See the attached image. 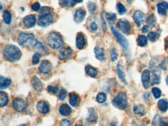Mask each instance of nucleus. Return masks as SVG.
Returning <instances> with one entry per match:
<instances>
[{
  "instance_id": "obj_1",
  "label": "nucleus",
  "mask_w": 168,
  "mask_h": 126,
  "mask_svg": "<svg viewBox=\"0 0 168 126\" xmlns=\"http://www.w3.org/2000/svg\"><path fill=\"white\" fill-rule=\"evenodd\" d=\"M3 55L7 61L16 62L21 58V51L18 47L13 45H8L4 48Z\"/></svg>"
},
{
  "instance_id": "obj_2",
  "label": "nucleus",
  "mask_w": 168,
  "mask_h": 126,
  "mask_svg": "<svg viewBox=\"0 0 168 126\" xmlns=\"http://www.w3.org/2000/svg\"><path fill=\"white\" fill-rule=\"evenodd\" d=\"M53 16L51 13L49 7H43L41 8V11L39 13L38 24L40 27H46L51 25L53 23Z\"/></svg>"
},
{
  "instance_id": "obj_3",
  "label": "nucleus",
  "mask_w": 168,
  "mask_h": 126,
  "mask_svg": "<svg viewBox=\"0 0 168 126\" xmlns=\"http://www.w3.org/2000/svg\"><path fill=\"white\" fill-rule=\"evenodd\" d=\"M47 43L48 45L53 49H58L63 46L64 40L59 33L53 31L48 36Z\"/></svg>"
},
{
  "instance_id": "obj_4",
  "label": "nucleus",
  "mask_w": 168,
  "mask_h": 126,
  "mask_svg": "<svg viewBox=\"0 0 168 126\" xmlns=\"http://www.w3.org/2000/svg\"><path fill=\"white\" fill-rule=\"evenodd\" d=\"M113 104L120 110H125L128 106L127 96L123 93H120L113 100Z\"/></svg>"
},
{
  "instance_id": "obj_5",
  "label": "nucleus",
  "mask_w": 168,
  "mask_h": 126,
  "mask_svg": "<svg viewBox=\"0 0 168 126\" xmlns=\"http://www.w3.org/2000/svg\"><path fill=\"white\" fill-rule=\"evenodd\" d=\"M34 37H35V35L32 33L27 34V33L22 32L19 34V37H18V43L22 46H26L28 44L31 45L33 41L34 40Z\"/></svg>"
},
{
  "instance_id": "obj_6",
  "label": "nucleus",
  "mask_w": 168,
  "mask_h": 126,
  "mask_svg": "<svg viewBox=\"0 0 168 126\" xmlns=\"http://www.w3.org/2000/svg\"><path fill=\"white\" fill-rule=\"evenodd\" d=\"M111 30H112V32L113 33L114 36L116 37V38L117 39V41L119 42V44L121 45V46H122L123 48H128L129 42H128V41H127V39L125 38V37H124V36L122 35L121 33H119V31H118V30L115 28V27H112Z\"/></svg>"
},
{
  "instance_id": "obj_7",
  "label": "nucleus",
  "mask_w": 168,
  "mask_h": 126,
  "mask_svg": "<svg viewBox=\"0 0 168 126\" xmlns=\"http://www.w3.org/2000/svg\"><path fill=\"white\" fill-rule=\"evenodd\" d=\"M117 27L124 34H129L130 31V24L125 19H120L117 22Z\"/></svg>"
},
{
  "instance_id": "obj_8",
  "label": "nucleus",
  "mask_w": 168,
  "mask_h": 126,
  "mask_svg": "<svg viewBox=\"0 0 168 126\" xmlns=\"http://www.w3.org/2000/svg\"><path fill=\"white\" fill-rule=\"evenodd\" d=\"M13 107L16 111H23L26 108L25 101L22 98H15L13 101Z\"/></svg>"
},
{
  "instance_id": "obj_9",
  "label": "nucleus",
  "mask_w": 168,
  "mask_h": 126,
  "mask_svg": "<svg viewBox=\"0 0 168 126\" xmlns=\"http://www.w3.org/2000/svg\"><path fill=\"white\" fill-rule=\"evenodd\" d=\"M72 54V49L69 46L63 47L60 50L59 52V59L61 60H66V59H69Z\"/></svg>"
},
{
  "instance_id": "obj_10",
  "label": "nucleus",
  "mask_w": 168,
  "mask_h": 126,
  "mask_svg": "<svg viewBox=\"0 0 168 126\" xmlns=\"http://www.w3.org/2000/svg\"><path fill=\"white\" fill-rule=\"evenodd\" d=\"M141 80L145 89H148L150 85V72L148 69H146L142 72Z\"/></svg>"
},
{
  "instance_id": "obj_11",
  "label": "nucleus",
  "mask_w": 168,
  "mask_h": 126,
  "mask_svg": "<svg viewBox=\"0 0 168 126\" xmlns=\"http://www.w3.org/2000/svg\"><path fill=\"white\" fill-rule=\"evenodd\" d=\"M30 46L33 48V49L37 50V52L41 53V54H44L46 53L47 49L46 47L43 45V43L37 40H33V42L31 43Z\"/></svg>"
},
{
  "instance_id": "obj_12",
  "label": "nucleus",
  "mask_w": 168,
  "mask_h": 126,
  "mask_svg": "<svg viewBox=\"0 0 168 126\" xmlns=\"http://www.w3.org/2000/svg\"><path fill=\"white\" fill-rule=\"evenodd\" d=\"M24 25L28 28H31V27H34L36 24V16L35 15H28L26 16L23 19Z\"/></svg>"
},
{
  "instance_id": "obj_13",
  "label": "nucleus",
  "mask_w": 168,
  "mask_h": 126,
  "mask_svg": "<svg viewBox=\"0 0 168 126\" xmlns=\"http://www.w3.org/2000/svg\"><path fill=\"white\" fill-rule=\"evenodd\" d=\"M133 20L135 21L136 24H137V26H138V27H140L142 23H143L145 20V15L143 12L140 11V10H137V11H135L134 13H133Z\"/></svg>"
},
{
  "instance_id": "obj_14",
  "label": "nucleus",
  "mask_w": 168,
  "mask_h": 126,
  "mask_svg": "<svg viewBox=\"0 0 168 126\" xmlns=\"http://www.w3.org/2000/svg\"><path fill=\"white\" fill-rule=\"evenodd\" d=\"M76 46L78 49L81 50L86 47V39L85 36L82 33H79L77 34L76 37Z\"/></svg>"
},
{
  "instance_id": "obj_15",
  "label": "nucleus",
  "mask_w": 168,
  "mask_h": 126,
  "mask_svg": "<svg viewBox=\"0 0 168 126\" xmlns=\"http://www.w3.org/2000/svg\"><path fill=\"white\" fill-rule=\"evenodd\" d=\"M51 69H52V66H51V62L47 60H43L41 62L40 67H39V70L41 73L47 74L51 72Z\"/></svg>"
},
{
  "instance_id": "obj_16",
  "label": "nucleus",
  "mask_w": 168,
  "mask_h": 126,
  "mask_svg": "<svg viewBox=\"0 0 168 126\" xmlns=\"http://www.w3.org/2000/svg\"><path fill=\"white\" fill-rule=\"evenodd\" d=\"M37 109L40 113L43 114H47L49 112L50 108H49V105L47 104V103H46L45 101H39L37 104Z\"/></svg>"
},
{
  "instance_id": "obj_17",
  "label": "nucleus",
  "mask_w": 168,
  "mask_h": 126,
  "mask_svg": "<svg viewBox=\"0 0 168 126\" xmlns=\"http://www.w3.org/2000/svg\"><path fill=\"white\" fill-rule=\"evenodd\" d=\"M86 16V12L85 10H83V9H78L76 10L75 13V16H74V19L76 23H81L82 22L83 20L84 19Z\"/></svg>"
},
{
  "instance_id": "obj_18",
  "label": "nucleus",
  "mask_w": 168,
  "mask_h": 126,
  "mask_svg": "<svg viewBox=\"0 0 168 126\" xmlns=\"http://www.w3.org/2000/svg\"><path fill=\"white\" fill-rule=\"evenodd\" d=\"M31 84L33 86V87L34 88V89H36L37 91L43 90V83H42V82L37 76H33L32 78Z\"/></svg>"
},
{
  "instance_id": "obj_19",
  "label": "nucleus",
  "mask_w": 168,
  "mask_h": 126,
  "mask_svg": "<svg viewBox=\"0 0 168 126\" xmlns=\"http://www.w3.org/2000/svg\"><path fill=\"white\" fill-rule=\"evenodd\" d=\"M157 11L160 13V15H163L165 16L166 14V13L168 12V3L166 2H159L157 5Z\"/></svg>"
},
{
  "instance_id": "obj_20",
  "label": "nucleus",
  "mask_w": 168,
  "mask_h": 126,
  "mask_svg": "<svg viewBox=\"0 0 168 126\" xmlns=\"http://www.w3.org/2000/svg\"><path fill=\"white\" fill-rule=\"evenodd\" d=\"M59 112L63 116H68L72 113V108L67 104H64L59 107Z\"/></svg>"
},
{
  "instance_id": "obj_21",
  "label": "nucleus",
  "mask_w": 168,
  "mask_h": 126,
  "mask_svg": "<svg viewBox=\"0 0 168 126\" xmlns=\"http://www.w3.org/2000/svg\"><path fill=\"white\" fill-rule=\"evenodd\" d=\"M94 52H95V57L97 59H98L99 61L105 60V52H104L103 48L96 46L94 49Z\"/></svg>"
},
{
  "instance_id": "obj_22",
  "label": "nucleus",
  "mask_w": 168,
  "mask_h": 126,
  "mask_svg": "<svg viewBox=\"0 0 168 126\" xmlns=\"http://www.w3.org/2000/svg\"><path fill=\"white\" fill-rule=\"evenodd\" d=\"M84 70H85L86 73L91 77L95 78V77H96L98 76V71H97V69L92 66H89V65L86 66Z\"/></svg>"
},
{
  "instance_id": "obj_23",
  "label": "nucleus",
  "mask_w": 168,
  "mask_h": 126,
  "mask_svg": "<svg viewBox=\"0 0 168 126\" xmlns=\"http://www.w3.org/2000/svg\"><path fill=\"white\" fill-rule=\"evenodd\" d=\"M69 101H70V104L72 107H76L80 102V98L76 95L74 93H72L69 95Z\"/></svg>"
},
{
  "instance_id": "obj_24",
  "label": "nucleus",
  "mask_w": 168,
  "mask_h": 126,
  "mask_svg": "<svg viewBox=\"0 0 168 126\" xmlns=\"http://www.w3.org/2000/svg\"><path fill=\"white\" fill-rule=\"evenodd\" d=\"M97 120H98V117H97L95 110L93 108L88 109V116L87 118V121L89 122L95 123Z\"/></svg>"
},
{
  "instance_id": "obj_25",
  "label": "nucleus",
  "mask_w": 168,
  "mask_h": 126,
  "mask_svg": "<svg viewBox=\"0 0 168 126\" xmlns=\"http://www.w3.org/2000/svg\"><path fill=\"white\" fill-rule=\"evenodd\" d=\"M158 105L159 109H160V111L162 112H166L168 110V101L165 99H160L158 101Z\"/></svg>"
},
{
  "instance_id": "obj_26",
  "label": "nucleus",
  "mask_w": 168,
  "mask_h": 126,
  "mask_svg": "<svg viewBox=\"0 0 168 126\" xmlns=\"http://www.w3.org/2000/svg\"><path fill=\"white\" fill-rule=\"evenodd\" d=\"M10 84H11V80L10 79L6 78V77L1 76V77H0V87H1V89L9 87Z\"/></svg>"
},
{
  "instance_id": "obj_27",
  "label": "nucleus",
  "mask_w": 168,
  "mask_h": 126,
  "mask_svg": "<svg viewBox=\"0 0 168 126\" xmlns=\"http://www.w3.org/2000/svg\"><path fill=\"white\" fill-rule=\"evenodd\" d=\"M8 101L9 98L6 93L1 91V93H0V106H1V107H5L8 104Z\"/></svg>"
},
{
  "instance_id": "obj_28",
  "label": "nucleus",
  "mask_w": 168,
  "mask_h": 126,
  "mask_svg": "<svg viewBox=\"0 0 168 126\" xmlns=\"http://www.w3.org/2000/svg\"><path fill=\"white\" fill-rule=\"evenodd\" d=\"M133 111L137 115H143L145 114V108L144 106L142 104H137L133 107Z\"/></svg>"
},
{
  "instance_id": "obj_29",
  "label": "nucleus",
  "mask_w": 168,
  "mask_h": 126,
  "mask_svg": "<svg viewBox=\"0 0 168 126\" xmlns=\"http://www.w3.org/2000/svg\"><path fill=\"white\" fill-rule=\"evenodd\" d=\"M160 72L157 69L153 70V83L154 84H158L160 81Z\"/></svg>"
},
{
  "instance_id": "obj_30",
  "label": "nucleus",
  "mask_w": 168,
  "mask_h": 126,
  "mask_svg": "<svg viewBox=\"0 0 168 126\" xmlns=\"http://www.w3.org/2000/svg\"><path fill=\"white\" fill-rule=\"evenodd\" d=\"M2 18H3V21L5 22V24H10L12 20V15L8 10H4L3 13H2Z\"/></svg>"
},
{
  "instance_id": "obj_31",
  "label": "nucleus",
  "mask_w": 168,
  "mask_h": 126,
  "mask_svg": "<svg viewBox=\"0 0 168 126\" xmlns=\"http://www.w3.org/2000/svg\"><path fill=\"white\" fill-rule=\"evenodd\" d=\"M146 23H147L148 26L151 27H155L156 24H157V19H156V16L154 14L150 15L146 19Z\"/></svg>"
},
{
  "instance_id": "obj_32",
  "label": "nucleus",
  "mask_w": 168,
  "mask_h": 126,
  "mask_svg": "<svg viewBox=\"0 0 168 126\" xmlns=\"http://www.w3.org/2000/svg\"><path fill=\"white\" fill-rule=\"evenodd\" d=\"M117 73H118V76H119V79H120V80H122V83H126V80H125V73H124V72H123V71H122V66H121L120 65H118V66H117Z\"/></svg>"
},
{
  "instance_id": "obj_33",
  "label": "nucleus",
  "mask_w": 168,
  "mask_h": 126,
  "mask_svg": "<svg viewBox=\"0 0 168 126\" xmlns=\"http://www.w3.org/2000/svg\"><path fill=\"white\" fill-rule=\"evenodd\" d=\"M147 40L148 38L146 37H145L144 35H140L138 37V38H137V44H138L139 46L144 47L147 44Z\"/></svg>"
},
{
  "instance_id": "obj_34",
  "label": "nucleus",
  "mask_w": 168,
  "mask_h": 126,
  "mask_svg": "<svg viewBox=\"0 0 168 126\" xmlns=\"http://www.w3.org/2000/svg\"><path fill=\"white\" fill-rule=\"evenodd\" d=\"M59 2L62 7H73L76 4L74 0H59Z\"/></svg>"
},
{
  "instance_id": "obj_35",
  "label": "nucleus",
  "mask_w": 168,
  "mask_h": 126,
  "mask_svg": "<svg viewBox=\"0 0 168 126\" xmlns=\"http://www.w3.org/2000/svg\"><path fill=\"white\" fill-rule=\"evenodd\" d=\"M159 34L157 32H150L147 34L148 40L150 41L151 42H155L158 39Z\"/></svg>"
},
{
  "instance_id": "obj_36",
  "label": "nucleus",
  "mask_w": 168,
  "mask_h": 126,
  "mask_svg": "<svg viewBox=\"0 0 168 126\" xmlns=\"http://www.w3.org/2000/svg\"><path fill=\"white\" fill-rule=\"evenodd\" d=\"M96 101L98 103L102 104L106 101V95L104 93H99L96 97Z\"/></svg>"
},
{
  "instance_id": "obj_37",
  "label": "nucleus",
  "mask_w": 168,
  "mask_h": 126,
  "mask_svg": "<svg viewBox=\"0 0 168 126\" xmlns=\"http://www.w3.org/2000/svg\"><path fill=\"white\" fill-rule=\"evenodd\" d=\"M116 10H117L118 13H119L120 15L125 14V12H126V9H125V7H124L123 4L120 3V2H119V3L116 5Z\"/></svg>"
},
{
  "instance_id": "obj_38",
  "label": "nucleus",
  "mask_w": 168,
  "mask_h": 126,
  "mask_svg": "<svg viewBox=\"0 0 168 126\" xmlns=\"http://www.w3.org/2000/svg\"><path fill=\"white\" fill-rule=\"evenodd\" d=\"M87 7L89 10V13H90L91 14H93V13L95 12V10H96V7H97L96 4L94 3V2H88L87 4Z\"/></svg>"
},
{
  "instance_id": "obj_39",
  "label": "nucleus",
  "mask_w": 168,
  "mask_h": 126,
  "mask_svg": "<svg viewBox=\"0 0 168 126\" xmlns=\"http://www.w3.org/2000/svg\"><path fill=\"white\" fill-rule=\"evenodd\" d=\"M105 17H106V20H108V22L109 24H113V22L115 21V20L116 19V15L115 13H106L105 15Z\"/></svg>"
},
{
  "instance_id": "obj_40",
  "label": "nucleus",
  "mask_w": 168,
  "mask_h": 126,
  "mask_svg": "<svg viewBox=\"0 0 168 126\" xmlns=\"http://www.w3.org/2000/svg\"><path fill=\"white\" fill-rule=\"evenodd\" d=\"M152 93L153 95H154V97L155 98H157V99H158V98H160V96H161V90H160L159 88L157 87H154L152 88Z\"/></svg>"
},
{
  "instance_id": "obj_41",
  "label": "nucleus",
  "mask_w": 168,
  "mask_h": 126,
  "mask_svg": "<svg viewBox=\"0 0 168 126\" xmlns=\"http://www.w3.org/2000/svg\"><path fill=\"white\" fill-rule=\"evenodd\" d=\"M40 53L36 52L35 54H33V59H32V62H33V64H34V65L38 64L39 62H40Z\"/></svg>"
},
{
  "instance_id": "obj_42",
  "label": "nucleus",
  "mask_w": 168,
  "mask_h": 126,
  "mask_svg": "<svg viewBox=\"0 0 168 126\" xmlns=\"http://www.w3.org/2000/svg\"><path fill=\"white\" fill-rule=\"evenodd\" d=\"M58 89H59V87L58 86H49L47 87V90L48 92H50L52 94H56L57 92H58Z\"/></svg>"
},
{
  "instance_id": "obj_43",
  "label": "nucleus",
  "mask_w": 168,
  "mask_h": 126,
  "mask_svg": "<svg viewBox=\"0 0 168 126\" xmlns=\"http://www.w3.org/2000/svg\"><path fill=\"white\" fill-rule=\"evenodd\" d=\"M67 96V91L64 89H60V93H59V99L60 101H64Z\"/></svg>"
},
{
  "instance_id": "obj_44",
  "label": "nucleus",
  "mask_w": 168,
  "mask_h": 126,
  "mask_svg": "<svg viewBox=\"0 0 168 126\" xmlns=\"http://www.w3.org/2000/svg\"><path fill=\"white\" fill-rule=\"evenodd\" d=\"M40 5L39 2H35V3H33V5H32V10H33V11H38V10H40Z\"/></svg>"
},
{
  "instance_id": "obj_45",
  "label": "nucleus",
  "mask_w": 168,
  "mask_h": 126,
  "mask_svg": "<svg viewBox=\"0 0 168 126\" xmlns=\"http://www.w3.org/2000/svg\"><path fill=\"white\" fill-rule=\"evenodd\" d=\"M111 59H112V60L113 61V62L116 61V60H117V59H118V54H117V53L116 52V51H115L114 49H113V51H111Z\"/></svg>"
},
{
  "instance_id": "obj_46",
  "label": "nucleus",
  "mask_w": 168,
  "mask_h": 126,
  "mask_svg": "<svg viewBox=\"0 0 168 126\" xmlns=\"http://www.w3.org/2000/svg\"><path fill=\"white\" fill-rule=\"evenodd\" d=\"M60 126H71V122L67 119L60 121Z\"/></svg>"
},
{
  "instance_id": "obj_47",
  "label": "nucleus",
  "mask_w": 168,
  "mask_h": 126,
  "mask_svg": "<svg viewBox=\"0 0 168 126\" xmlns=\"http://www.w3.org/2000/svg\"><path fill=\"white\" fill-rule=\"evenodd\" d=\"M90 29L92 31H95V30H98V24L95 22H92V24H90Z\"/></svg>"
},
{
  "instance_id": "obj_48",
  "label": "nucleus",
  "mask_w": 168,
  "mask_h": 126,
  "mask_svg": "<svg viewBox=\"0 0 168 126\" xmlns=\"http://www.w3.org/2000/svg\"><path fill=\"white\" fill-rule=\"evenodd\" d=\"M148 30H149V26H148V25L143 26V29H142V30H143V32H144V33L148 32Z\"/></svg>"
},
{
  "instance_id": "obj_49",
  "label": "nucleus",
  "mask_w": 168,
  "mask_h": 126,
  "mask_svg": "<svg viewBox=\"0 0 168 126\" xmlns=\"http://www.w3.org/2000/svg\"><path fill=\"white\" fill-rule=\"evenodd\" d=\"M102 28L104 29V30H105V31H106V30H107L106 25H105V21H104L103 19H102Z\"/></svg>"
},
{
  "instance_id": "obj_50",
  "label": "nucleus",
  "mask_w": 168,
  "mask_h": 126,
  "mask_svg": "<svg viewBox=\"0 0 168 126\" xmlns=\"http://www.w3.org/2000/svg\"><path fill=\"white\" fill-rule=\"evenodd\" d=\"M160 126H168V122H165V121H160Z\"/></svg>"
},
{
  "instance_id": "obj_51",
  "label": "nucleus",
  "mask_w": 168,
  "mask_h": 126,
  "mask_svg": "<svg viewBox=\"0 0 168 126\" xmlns=\"http://www.w3.org/2000/svg\"><path fill=\"white\" fill-rule=\"evenodd\" d=\"M165 47H166V50L168 51V39L166 40V43H165Z\"/></svg>"
},
{
  "instance_id": "obj_52",
  "label": "nucleus",
  "mask_w": 168,
  "mask_h": 126,
  "mask_svg": "<svg viewBox=\"0 0 168 126\" xmlns=\"http://www.w3.org/2000/svg\"><path fill=\"white\" fill-rule=\"evenodd\" d=\"M75 1V3H81V2H82L83 0H74Z\"/></svg>"
},
{
  "instance_id": "obj_53",
  "label": "nucleus",
  "mask_w": 168,
  "mask_h": 126,
  "mask_svg": "<svg viewBox=\"0 0 168 126\" xmlns=\"http://www.w3.org/2000/svg\"><path fill=\"white\" fill-rule=\"evenodd\" d=\"M166 85L168 86V76H167V77H166Z\"/></svg>"
},
{
  "instance_id": "obj_54",
  "label": "nucleus",
  "mask_w": 168,
  "mask_h": 126,
  "mask_svg": "<svg viewBox=\"0 0 168 126\" xmlns=\"http://www.w3.org/2000/svg\"><path fill=\"white\" fill-rule=\"evenodd\" d=\"M109 126H117V125H116V124H115V123H112Z\"/></svg>"
},
{
  "instance_id": "obj_55",
  "label": "nucleus",
  "mask_w": 168,
  "mask_h": 126,
  "mask_svg": "<svg viewBox=\"0 0 168 126\" xmlns=\"http://www.w3.org/2000/svg\"><path fill=\"white\" fill-rule=\"evenodd\" d=\"M75 126H81V125H80V124H75Z\"/></svg>"
}]
</instances>
